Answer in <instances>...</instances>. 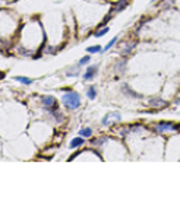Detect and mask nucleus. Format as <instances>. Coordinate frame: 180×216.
<instances>
[{
    "instance_id": "6e6552de",
    "label": "nucleus",
    "mask_w": 180,
    "mask_h": 216,
    "mask_svg": "<svg viewBox=\"0 0 180 216\" xmlns=\"http://www.w3.org/2000/svg\"><path fill=\"white\" fill-rule=\"evenodd\" d=\"M79 134L82 136V137H91V134H92V130L90 127H85V128H81V132Z\"/></svg>"
},
{
    "instance_id": "9b49d317",
    "label": "nucleus",
    "mask_w": 180,
    "mask_h": 216,
    "mask_svg": "<svg viewBox=\"0 0 180 216\" xmlns=\"http://www.w3.org/2000/svg\"><path fill=\"white\" fill-rule=\"evenodd\" d=\"M86 95H88V98H90V100H95V96H97L95 88H90L88 91H86Z\"/></svg>"
},
{
    "instance_id": "7ed1b4c3",
    "label": "nucleus",
    "mask_w": 180,
    "mask_h": 216,
    "mask_svg": "<svg viewBox=\"0 0 180 216\" xmlns=\"http://www.w3.org/2000/svg\"><path fill=\"white\" fill-rule=\"evenodd\" d=\"M41 102H43V105H44L45 108H48V110L57 105L54 96H43V98H41Z\"/></svg>"
},
{
    "instance_id": "20e7f679",
    "label": "nucleus",
    "mask_w": 180,
    "mask_h": 216,
    "mask_svg": "<svg viewBox=\"0 0 180 216\" xmlns=\"http://www.w3.org/2000/svg\"><path fill=\"white\" fill-rule=\"evenodd\" d=\"M98 72V67L97 66H91L86 69V72L84 73V80H91V79H94V76L97 75Z\"/></svg>"
},
{
    "instance_id": "423d86ee",
    "label": "nucleus",
    "mask_w": 180,
    "mask_h": 216,
    "mask_svg": "<svg viewBox=\"0 0 180 216\" xmlns=\"http://www.w3.org/2000/svg\"><path fill=\"white\" fill-rule=\"evenodd\" d=\"M84 145V137H75L70 142V145H69V148L70 149H75V148H78V146H82Z\"/></svg>"
},
{
    "instance_id": "f8f14e48",
    "label": "nucleus",
    "mask_w": 180,
    "mask_h": 216,
    "mask_svg": "<svg viewBox=\"0 0 180 216\" xmlns=\"http://www.w3.org/2000/svg\"><path fill=\"white\" fill-rule=\"evenodd\" d=\"M116 41H117V37H114V38H113L111 41H110V43H108V44H106V47H104V48H103V51H107V50H110V48H111L113 45L116 44Z\"/></svg>"
},
{
    "instance_id": "0eeeda50",
    "label": "nucleus",
    "mask_w": 180,
    "mask_h": 216,
    "mask_svg": "<svg viewBox=\"0 0 180 216\" xmlns=\"http://www.w3.org/2000/svg\"><path fill=\"white\" fill-rule=\"evenodd\" d=\"M128 2H129V0H120V2H119L117 5L114 6V9H113V10H114V12H120V10H123L124 7L128 6Z\"/></svg>"
},
{
    "instance_id": "4468645a",
    "label": "nucleus",
    "mask_w": 180,
    "mask_h": 216,
    "mask_svg": "<svg viewBox=\"0 0 180 216\" xmlns=\"http://www.w3.org/2000/svg\"><path fill=\"white\" fill-rule=\"evenodd\" d=\"M90 60H91L90 55H85V57H82V59L79 60V66H82V64H86V63H88Z\"/></svg>"
},
{
    "instance_id": "9d476101",
    "label": "nucleus",
    "mask_w": 180,
    "mask_h": 216,
    "mask_svg": "<svg viewBox=\"0 0 180 216\" xmlns=\"http://www.w3.org/2000/svg\"><path fill=\"white\" fill-rule=\"evenodd\" d=\"M15 80H18V82H21V83H25V85H31V83H32V79L22 78V76H16V78H15Z\"/></svg>"
},
{
    "instance_id": "f03ea898",
    "label": "nucleus",
    "mask_w": 180,
    "mask_h": 216,
    "mask_svg": "<svg viewBox=\"0 0 180 216\" xmlns=\"http://www.w3.org/2000/svg\"><path fill=\"white\" fill-rule=\"evenodd\" d=\"M120 114L119 112H110V114H107V116L103 118V126H108L111 121H120Z\"/></svg>"
},
{
    "instance_id": "ddd939ff",
    "label": "nucleus",
    "mask_w": 180,
    "mask_h": 216,
    "mask_svg": "<svg viewBox=\"0 0 180 216\" xmlns=\"http://www.w3.org/2000/svg\"><path fill=\"white\" fill-rule=\"evenodd\" d=\"M108 31H110V29H108V26L107 28H103V29H100L98 32H95V37H97V38H100V37H103V35H106Z\"/></svg>"
},
{
    "instance_id": "39448f33",
    "label": "nucleus",
    "mask_w": 180,
    "mask_h": 216,
    "mask_svg": "<svg viewBox=\"0 0 180 216\" xmlns=\"http://www.w3.org/2000/svg\"><path fill=\"white\" fill-rule=\"evenodd\" d=\"M158 132H169V130H177V126L171 124V123H161L157 126Z\"/></svg>"
},
{
    "instance_id": "2eb2a0df",
    "label": "nucleus",
    "mask_w": 180,
    "mask_h": 216,
    "mask_svg": "<svg viewBox=\"0 0 180 216\" xmlns=\"http://www.w3.org/2000/svg\"><path fill=\"white\" fill-rule=\"evenodd\" d=\"M133 48H135V44H132V45H128V47H126V48H124L123 54L126 55V54H128V53H129V51H132V50H133Z\"/></svg>"
},
{
    "instance_id": "dca6fc26",
    "label": "nucleus",
    "mask_w": 180,
    "mask_h": 216,
    "mask_svg": "<svg viewBox=\"0 0 180 216\" xmlns=\"http://www.w3.org/2000/svg\"><path fill=\"white\" fill-rule=\"evenodd\" d=\"M154 2H155V0H151V3H154Z\"/></svg>"
},
{
    "instance_id": "f257e3e1",
    "label": "nucleus",
    "mask_w": 180,
    "mask_h": 216,
    "mask_svg": "<svg viewBox=\"0 0 180 216\" xmlns=\"http://www.w3.org/2000/svg\"><path fill=\"white\" fill-rule=\"evenodd\" d=\"M63 105H66L69 110H76L78 107H81V96H79L78 92L75 91H70V92H66L62 98Z\"/></svg>"
},
{
    "instance_id": "1a4fd4ad",
    "label": "nucleus",
    "mask_w": 180,
    "mask_h": 216,
    "mask_svg": "<svg viewBox=\"0 0 180 216\" xmlns=\"http://www.w3.org/2000/svg\"><path fill=\"white\" fill-rule=\"evenodd\" d=\"M103 48L100 45H92V47H88L86 48V53H90V54H94V53H100Z\"/></svg>"
}]
</instances>
